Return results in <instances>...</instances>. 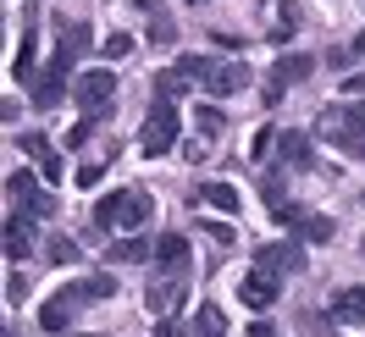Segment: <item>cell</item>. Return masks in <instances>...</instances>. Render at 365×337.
Listing matches in <instances>:
<instances>
[{
  "label": "cell",
  "mask_w": 365,
  "mask_h": 337,
  "mask_svg": "<svg viewBox=\"0 0 365 337\" xmlns=\"http://www.w3.org/2000/svg\"><path fill=\"white\" fill-rule=\"evenodd\" d=\"M178 67L188 72V78H194V83H200L205 94H216V100H227V94H244V89H250V67H244V61H210V56H182Z\"/></svg>",
  "instance_id": "cell-1"
},
{
  "label": "cell",
  "mask_w": 365,
  "mask_h": 337,
  "mask_svg": "<svg viewBox=\"0 0 365 337\" xmlns=\"http://www.w3.org/2000/svg\"><path fill=\"white\" fill-rule=\"evenodd\" d=\"M150 222V194L144 188H116L106 199L94 204V227H122V232H133V227Z\"/></svg>",
  "instance_id": "cell-2"
},
{
  "label": "cell",
  "mask_w": 365,
  "mask_h": 337,
  "mask_svg": "<svg viewBox=\"0 0 365 337\" xmlns=\"http://www.w3.org/2000/svg\"><path fill=\"white\" fill-rule=\"evenodd\" d=\"M316 133L327 144H338V150H354L365 138V100H349V105H327L316 122Z\"/></svg>",
  "instance_id": "cell-3"
},
{
  "label": "cell",
  "mask_w": 365,
  "mask_h": 337,
  "mask_svg": "<svg viewBox=\"0 0 365 337\" xmlns=\"http://www.w3.org/2000/svg\"><path fill=\"white\" fill-rule=\"evenodd\" d=\"M138 150H144V155H166V150H178V105L155 100V111L144 116V128H138Z\"/></svg>",
  "instance_id": "cell-4"
},
{
  "label": "cell",
  "mask_w": 365,
  "mask_h": 337,
  "mask_svg": "<svg viewBox=\"0 0 365 337\" xmlns=\"http://www.w3.org/2000/svg\"><path fill=\"white\" fill-rule=\"evenodd\" d=\"M72 100L83 105V116H106V111H111V100H116V72H106V67L83 72V78L72 83Z\"/></svg>",
  "instance_id": "cell-5"
},
{
  "label": "cell",
  "mask_w": 365,
  "mask_h": 337,
  "mask_svg": "<svg viewBox=\"0 0 365 337\" xmlns=\"http://www.w3.org/2000/svg\"><path fill=\"white\" fill-rule=\"evenodd\" d=\"M277 222L288 227L294 238H304V244H332L338 238V227H332V216H316V210H299V204H282V210H272Z\"/></svg>",
  "instance_id": "cell-6"
},
{
  "label": "cell",
  "mask_w": 365,
  "mask_h": 337,
  "mask_svg": "<svg viewBox=\"0 0 365 337\" xmlns=\"http://www.w3.org/2000/svg\"><path fill=\"white\" fill-rule=\"evenodd\" d=\"M6 194L17 199V216H56V199H50L28 172H11V177H6Z\"/></svg>",
  "instance_id": "cell-7"
},
{
  "label": "cell",
  "mask_w": 365,
  "mask_h": 337,
  "mask_svg": "<svg viewBox=\"0 0 365 337\" xmlns=\"http://www.w3.org/2000/svg\"><path fill=\"white\" fill-rule=\"evenodd\" d=\"M255 266L272 271V276H299V271H304V249H299V238H288V244H260L255 249Z\"/></svg>",
  "instance_id": "cell-8"
},
{
  "label": "cell",
  "mask_w": 365,
  "mask_h": 337,
  "mask_svg": "<svg viewBox=\"0 0 365 337\" xmlns=\"http://www.w3.org/2000/svg\"><path fill=\"white\" fill-rule=\"evenodd\" d=\"M67 72H72V56H61L56 50V61H50L39 78H34V105H61V94H67Z\"/></svg>",
  "instance_id": "cell-9"
},
{
  "label": "cell",
  "mask_w": 365,
  "mask_h": 337,
  "mask_svg": "<svg viewBox=\"0 0 365 337\" xmlns=\"http://www.w3.org/2000/svg\"><path fill=\"white\" fill-rule=\"evenodd\" d=\"M277 293H282V282H277L272 271H260V266H255L250 276L238 282V299H244L250 310H272V304H277Z\"/></svg>",
  "instance_id": "cell-10"
},
{
  "label": "cell",
  "mask_w": 365,
  "mask_h": 337,
  "mask_svg": "<svg viewBox=\"0 0 365 337\" xmlns=\"http://www.w3.org/2000/svg\"><path fill=\"white\" fill-rule=\"evenodd\" d=\"M78 304H83V299H78L72 288H61L56 299H45V310H39V326H45V332H67L72 315H78Z\"/></svg>",
  "instance_id": "cell-11"
},
{
  "label": "cell",
  "mask_w": 365,
  "mask_h": 337,
  "mask_svg": "<svg viewBox=\"0 0 365 337\" xmlns=\"http://www.w3.org/2000/svg\"><path fill=\"white\" fill-rule=\"evenodd\" d=\"M17 144H23V155L34 160V166H39V177H45V182H56V177H61V155L50 150V138H45V133H23Z\"/></svg>",
  "instance_id": "cell-12"
},
{
  "label": "cell",
  "mask_w": 365,
  "mask_h": 337,
  "mask_svg": "<svg viewBox=\"0 0 365 337\" xmlns=\"http://www.w3.org/2000/svg\"><path fill=\"white\" fill-rule=\"evenodd\" d=\"M155 266L166 271V276H182V271H188V238L160 232V238H155Z\"/></svg>",
  "instance_id": "cell-13"
},
{
  "label": "cell",
  "mask_w": 365,
  "mask_h": 337,
  "mask_svg": "<svg viewBox=\"0 0 365 337\" xmlns=\"http://www.w3.org/2000/svg\"><path fill=\"white\" fill-rule=\"evenodd\" d=\"M28 254H34V222H28V216H11V222H6V260L23 266Z\"/></svg>",
  "instance_id": "cell-14"
},
{
  "label": "cell",
  "mask_w": 365,
  "mask_h": 337,
  "mask_svg": "<svg viewBox=\"0 0 365 337\" xmlns=\"http://www.w3.org/2000/svg\"><path fill=\"white\" fill-rule=\"evenodd\" d=\"M277 155H282V166H310V133H299V128H282L277 133Z\"/></svg>",
  "instance_id": "cell-15"
},
{
  "label": "cell",
  "mask_w": 365,
  "mask_h": 337,
  "mask_svg": "<svg viewBox=\"0 0 365 337\" xmlns=\"http://www.w3.org/2000/svg\"><path fill=\"white\" fill-rule=\"evenodd\" d=\"M178 299H182V276H155V282H150V293H144V304L155 310V321H160V315H172V304H178Z\"/></svg>",
  "instance_id": "cell-16"
},
{
  "label": "cell",
  "mask_w": 365,
  "mask_h": 337,
  "mask_svg": "<svg viewBox=\"0 0 365 337\" xmlns=\"http://www.w3.org/2000/svg\"><path fill=\"white\" fill-rule=\"evenodd\" d=\"M332 315H338L343 326H365V288H343L332 299Z\"/></svg>",
  "instance_id": "cell-17"
},
{
  "label": "cell",
  "mask_w": 365,
  "mask_h": 337,
  "mask_svg": "<svg viewBox=\"0 0 365 337\" xmlns=\"http://www.w3.org/2000/svg\"><path fill=\"white\" fill-rule=\"evenodd\" d=\"M310 72H316V61H310V56H277L272 83H282V89H288V83H304Z\"/></svg>",
  "instance_id": "cell-18"
},
{
  "label": "cell",
  "mask_w": 365,
  "mask_h": 337,
  "mask_svg": "<svg viewBox=\"0 0 365 337\" xmlns=\"http://www.w3.org/2000/svg\"><path fill=\"white\" fill-rule=\"evenodd\" d=\"M194 194H200V199L210 204V210H222V216H238V188H232V182H205V188H194Z\"/></svg>",
  "instance_id": "cell-19"
},
{
  "label": "cell",
  "mask_w": 365,
  "mask_h": 337,
  "mask_svg": "<svg viewBox=\"0 0 365 337\" xmlns=\"http://www.w3.org/2000/svg\"><path fill=\"white\" fill-rule=\"evenodd\" d=\"M138 260H155L150 238H116L111 244V266H138Z\"/></svg>",
  "instance_id": "cell-20"
},
{
  "label": "cell",
  "mask_w": 365,
  "mask_h": 337,
  "mask_svg": "<svg viewBox=\"0 0 365 337\" xmlns=\"http://www.w3.org/2000/svg\"><path fill=\"white\" fill-rule=\"evenodd\" d=\"M188 337H227L222 310H216V304H200V310H194V321H188Z\"/></svg>",
  "instance_id": "cell-21"
},
{
  "label": "cell",
  "mask_w": 365,
  "mask_h": 337,
  "mask_svg": "<svg viewBox=\"0 0 365 337\" xmlns=\"http://www.w3.org/2000/svg\"><path fill=\"white\" fill-rule=\"evenodd\" d=\"M188 89H194V78H188L182 67H172V72H155V100H166V105H172V100H182Z\"/></svg>",
  "instance_id": "cell-22"
},
{
  "label": "cell",
  "mask_w": 365,
  "mask_h": 337,
  "mask_svg": "<svg viewBox=\"0 0 365 337\" xmlns=\"http://www.w3.org/2000/svg\"><path fill=\"white\" fill-rule=\"evenodd\" d=\"M72 293H78L83 304H94V299H111V293H116V276H111V271H94V276H83V282H72Z\"/></svg>",
  "instance_id": "cell-23"
},
{
  "label": "cell",
  "mask_w": 365,
  "mask_h": 337,
  "mask_svg": "<svg viewBox=\"0 0 365 337\" xmlns=\"http://www.w3.org/2000/svg\"><path fill=\"white\" fill-rule=\"evenodd\" d=\"M61 56H72V61H78V56H83V50H89V23H61Z\"/></svg>",
  "instance_id": "cell-24"
},
{
  "label": "cell",
  "mask_w": 365,
  "mask_h": 337,
  "mask_svg": "<svg viewBox=\"0 0 365 337\" xmlns=\"http://www.w3.org/2000/svg\"><path fill=\"white\" fill-rule=\"evenodd\" d=\"M45 260H50V266H78V238H50Z\"/></svg>",
  "instance_id": "cell-25"
},
{
  "label": "cell",
  "mask_w": 365,
  "mask_h": 337,
  "mask_svg": "<svg viewBox=\"0 0 365 337\" xmlns=\"http://www.w3.org/2000/svg\"><path fill=\"white\" fill-rule=\"evenodd\" d=\"M150 39H155V45H178V23H172L166 11H150Z\"/></svg>",
  "instance_id": "cell-26"
},
{
  "label": "cell",
  "mask_w": 365,
  "mask_h": 337,
  "mask_svg": "<svg viewBox=\"0 0 365 337\" xmlns=\"http://www.w3.org/2000/svg\"><path fill=\"white\" fill-rule=\"evenodd\" d=\"M222 128H227V116L216 111V105H200V133H205V138H216Z\"/></svg>",
  "instance_id": "cell-27"
},
{
  "label": "cell",
  "mask_w": 365,
  "mask_h": 337,
  "mask_svg": "<svg viewBox=\"0 0 365 337\" xmlns=\"http://www.w3.org/2000/svg\"><path fill=\"white\" fill-rule=\"evenodd\" d=\"M100 50H106V61H122V56H133V39H128V33H111Z\"/></svg>",
  "instance_id": "cell-28"
},
{
  "label": "cell",
  "mask_w": 365,
  "mask_h": 337,
  "mask_svg": "<svg viewBox=\"0 0 365 337\" xmlns=\"http://www.w3.org/2000/svg\"><path fill=\"white\" fill-rule=\"evenodd\" d=\"M23 299H28V276L11 271V276H6V304H23Z\"/></svg>",
  "instance_id": "cell-29"
},
{
  "label": "cell",
  "mask_w": 365,
  "mask_h": 337,
  "mask_svg": "<svg viewBox=\"0 0 365 337\" xmlns=\"http://www.w3.org/2000/svg\"><path fill=\"white\" fill-rule=\"evenodd\" d=\"M294 28H299V6H282V23H277V33H272V39L282 45V39L294 33Z\"/></svg>",
  "instance_id": "cell-30"
},
{
  "label": "cell",
  "mask_w": 365,
  "mask_h": 337,
  "mask_svg": "<svg viewBox=\"0 0 365 337\" xmlns=\"http://www.w3.org/2000/svg\"><path fill=\"white\" fill-rule=\"evenodd\" d=\"M94 122H100V116H83V122H78V128H72V133H67V150H78V144H89V133H94Z\"/></svg>",
  "instance_id": "cell-31"
},
{
  "label": "cell",
  "mask_w": 365,
  "mask_h": 337,
  "mask_svg": "<svg viewBox=\"0 0 365 337\" xmlns=\"http://www.w3.org/2000/svg\"><path fill=\"white\" fill-rule=\"evenodd\" d=\"M100 177H106V166H100V160H89V166H78V177H72V182H78V188H94Z\"/></svg>",
  "instance_id": "cell-32"
},
{
  "label": "cell",
  "mask_w": 365,
  "mask_h": 337,
  "mask_svg": "<svg viewBox=\"0 0 365 337\" xmlns=\"http://www.w3.org/2000/svg\"><path fill=\"white\" fill-rule=\"evenodd\" d=\"M160 337H188V326H182L178 315H160V326H155Z\"/></svg>",
  "instance_id": "cell-33"
},
{
  "label": "cell",
  "mask_w": 365,
  "mask_h": 337,
  "mask_svg": "<svg viewBox=\"0 0 365 337\" xmlns=\"http://www.w3.org/2000/svg\"><path fill=\"white\" fill-rule=\"evenodd\" d=\"M205 150H210V138H188V144H182V155H188V160H205Z\"/></svg>",
  "instance_id": "cell-34"
},
{
  "label": "cell",
  "mask_w": 365,
  "mask_h": 337,
  "mask_svg": "<svg viewBox=\"0 0 365 337\" xmlns=\"http://www.w3.org/2000/svg\"><path fill=\"white\" fill-rule=\"evenodd\" d=\"M205 232H210V238H216V244H232V227H227V222H210Z\"/></svg>",
  "instance_id": "cell-35"
},
{
  "label": "cell",
  "mask_w": 365,
  "mask_h": 337,
  "mask_svg": "<svg viewBox=\"0 0 365 337\" xmlns=\"http://www.w3.org/2000/svg\"><path fill=\"white\" fill-rule=\"evenodd\" d=\"M250 337H277V332H272V321H255V326H250Z\"/></svg>",
  "instance_id": "cell-36"
},
{
  "label": "cell",
  "mask_w": 365,
  "mask_h": 337,
  "mask_svg": "<svg viewBox=\"0 0 365 337\" xmlns=\"http://www.w3.org/2000/svg\"><path fill=\"white\" fill-rule=\"evenodd\" d=\"M343 89H349V94H365V78H349V83H343Z\"/></svg>",
  "instance_id": "cell-37"
},
{
  "label": "cell",
  "mask_w": 365,
  "mask_h": 337,
  "mask_svg": "<svg viewBox=\"0 0 365 337\" xmlns=\"http://www.w3.org/2000/svg\"><path fill=\"white\" fill-rule=\"evenodd\" d=\"M354 56H360V61H365V28H360V39H354Z\"/></svg>",
  "instance_id": "cell-38"
},
{
  "label": "cell",
  "mask_w": 365,
  "mask_h": 337,
  "mask_svg": "<svg viewBox=\"0 0 365 337\" xmlns=\"http://www.w3.org/2000/svg\"><path fill=\"white\" fill-rule=\"evenodd\" d=\"M349 155H354V160H365V138H360V144H354V150H349Z\"/></svg>",
  "instance_id": "cell-39"
},
{
  "label": "cell",
  "mask_w": 365,
  "mask_h": 337,
  "mask_svg": "<svg viewBox=\"0 0 365 337\" xmlns=\"http://www.w3.org/2000/svg\"><path fill=\"white\" fill-rule=\"evenodd\" d=\"M360 199H365V194H360Z\"/></svg>",
  "instance_id": "cell-40"
}]
</instances>
